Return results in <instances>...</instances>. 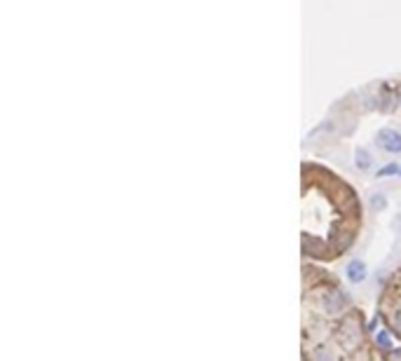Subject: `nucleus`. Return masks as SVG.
Segmentation results:
<instances>
[{
    "mask_svg": "<svg viewBox=\"0 0 401 361\" xmlns=\"http://www.w3.org/2000/svg\"><path fill=\"white\" fill-rule=\"evenodd\" d=\"M396 171H399L396 164H387L385 169H380V176H389V173H396Z\"/></svg>",
    "mask_w": 401,
    "mask_h": 361,
    "instance_id": "obj_4",
    "label": "nucleus"
},
{
    "mask_svg": "<svg viewBox=\"0 0 401 361\" xmlns=\"http://www.w3.org/2000/svg\"><path fill=\"white\" fill-rule=\"evenodd\" d=\"M347 272H350V279H352V282H361V279L366 277V270H364V265H361V263H352Z\"/></svg>",
    "mask_w": 401,
    "mask_h": 361,
    "instance_id": "obj_2",
    "label": "nucleus"
},
{
    "mask_svg": "<svg viewBox=\"0 0 401 361\" xmlns=\"http://www.w3.org/2000/svg\"><path fill=\"white\" fill-rule=\"evenodd\" d=\"M378 143L385 148L387 152H401V134L392 129H382L378 136Z\"/></svg>",
    "mask_w": 401,
    "mask_h": 361,
    "instance_id": "obj_1",
    "label": "nucleus"
},
{
    "mask_svg": "<svg viewBox=\"0 0 401 361\" xmlns=\"http://www.w3.org/2000/svg\"><path fill=\"white\" fill-rule=\"evenodd\" d=\"M368 162H371V159H368V155H366L364 150H359V152H357V164H359V169H366V166H368Z\"/></svg>",
    "mask_w": 401,
    "mask_h": 361,
    "instance_id": "obj_3",
    "label": "nucleus"
}]
</instances>
